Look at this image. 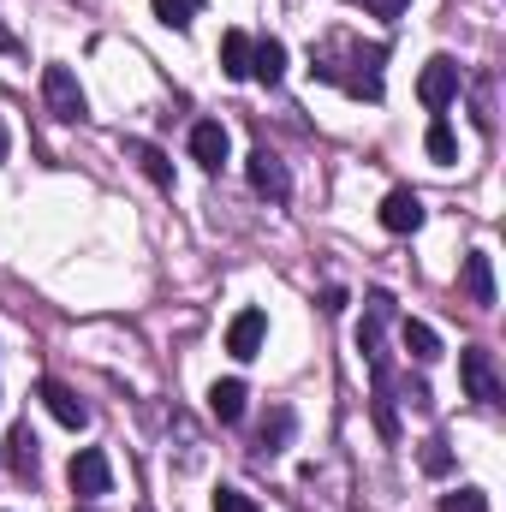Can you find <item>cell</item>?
I'll use <instances>...</instances> for the list:
<instances>
[{
  "label": "cell",
  "instance_id": "cell-19",
  "mask_svg": "<svg viewBox=\"0 0 506 512\" xmlns=\"http://www.w3.org/2000/svg\"><path fill=\"white\" fill-rule=\"evenodd\" d=\"M126 149H131V161H137V167H143V173H149L155 185H173V161H167V155H161L155 143H143V137H131Z\"/></svg>",
  "mask_w": 506,
  "mask_h": 512
},
{
  "label": "cell",
  "instance_id": "cell-5",
  "mask_svg": "<svg viewBox=\"0 0 506 512\" xmlns=\"http://www.w3.org/2000/svg\"><path fill=\"white\" fill-rule=\"evenodd\" d=\"M42 102L54 120H84V90H78L72 66H42Z\"/></svg>",
  "mask_w": 506,
  "mask_h": 512
},
{
  "label": "cell",
  "instance_id": "cell-28",
  "mask_svg": "<svg viewBox=\"0 0 506 512\" xmlns=\"http://www.w3.org/2000/svg\"><path fill=\"white\" fill-rule=\"evenodd\" d=\"M78 512H96V507H78Z\"/></svg>",
  "mask_w": 506,
  "mask_h": 512
},
{
  "label": "cell",
  "instance_id": "cell-24",
  "mask_svg": "<svg viewBox=\"0 0 506 512\" xmlns=\"http://www.w3.org/2000/svg\"><path fill=\"white\" fill-rule=\"evenodd\" d=\"M215 512H262L251 495H239V489H215Z\"/></svg>",
  "mask_w": 506,
  "mask_h": 512
},
{
  "label": "cell",
  "instance_id": "cell-11",
  "mask_svg": "<svg viewBox=\"0 0 506 512\" xmlns=\"http://www.w3.org/2000/svg\"><path fill=\"white\" fill-rule=\"evenodd\" d=\"M459 292L471 298V304H495V262H489V251H471L465 256V268H459Z\"/></svg>",
  "mask_w": 506,
  "mask_h": 512
},
{
  "label": "cell",
  "instance_id": "cell-25",
  "mask_svg": "<svg viewBox=\"0 0 506 512\" xmlns=\"http://www.w3.org/2000/svg\"><path fill=\"white\" fill-rule=\"evenodd\" d=\"M364 6H370V12H376V18H399V12H405V6H411V0H364Z\"/></svg>",
  "mask_w": 506,
  "mask_h": 512
},
{
  "label": "cell",
  "instance_id": "cell-7",
  "mask_svg": "<svg viewBox=\"0 0 506 512\" xmlns=\"http://www.w3.org/2000/svg\"><path fill=\"white\" fill-rule=\"evenodd\" d=\"M0 465H6L12 477L36 483V465H42V453H36V429H30V423H12V429H6V441H0Z\"/></svg>",
  "mask_w": 506,
  "mask_h": 512
},
{
  "label": "cell",
  "instance_id": "cell-29",
  "mask_svg": "<svg viewBox=\"0 0 506 512\" xmlns=\"http://www.w3.org/2000/svg\"><path fill=\"white\" fill-rule=\"evenodd\" d=\"M137 512H149V507H137Z\"/></svg>",
  "mask_w": 506,
  "mask_h": 512
},
{
  "label": "cell",
  "instance_id": "cell-13",
  "mask_svg": "<svg viewBox=\"0 0 506 512\" xmlns=\"http://www.w3.org/2000/svg\"><path fill=\"white\" fill-rule=\"evenodd\" d=\"M251 78H262V84H280V78H286V42L256 36L251 42Z\"/></svg>",
  "mask_w": 506,
  "mask_h": 512
},
{
  "label": "cell",
  "instance_id": "cell-20",
  "mask_svg": "<svg viewBox=\"0 0 506 512\" xmlns=\"http://www.w3.org/2000/svg\"><path fill=\"white\" fill-rule=\"evenodd\" d=\"M423 149H429V161H441V167H447V161H459V137H453V126H447L441 114L429 120V137H423Z\"/></svg>",
  "mask_w": 506,
  "mask_h": 512
},
{
  "label": "cell",
  "instance_id": "cell-4",
  "mask_svg": "<svg viewBox=\"0 0 506 512\" xmlns=\"http://www.w3.org/2000/svg\"><path fill=\"white\" fill-rule=\"evenodd\" d=\"M417 102H423L429 114H441V108L459 102V60H453V54H435V60L423 66V78H417Z\"/></svg>",
  "mask_w": 506,
  "mask_h": 512
},
{
  "label": "cell",
  "instance_id": "cell-26",
  "mask_svg": "<svg viewBox=\"0 0 506 512\" xmlns=\"http://www.w3.org/2000/svg\"><path fill=\"white\" fill-rule=\"evenodd\" d=\"M405 399H411L417 411H429V405H435V399H429V382H405Z\"/></svg>",
  "mask_w": 506,
  "mask_h": 512
},
{
  "label": "cell",
  "instance_id": "cell-9",
  "mask_svg": "<svg viewBox=\"0 0 506 512\" xmlns=\"http://www.w3.org/2000/svg\"><path fill=\"white\" fill-rule=\"evenodd\" d=\"M262 340H268V316H262V310H239L233 328H227V352H233L239 364H251L256 352H262Z\"/></svg>",
  "mask_w": 506,
  "mask_h": 512
},
{
  "label": "cell",
  "instance_id": "cell-6",
  "mask_svg": "<svg viewBox=\"0 0 506 512\" xmlns=\"http://www.w3.org/2000/svg\"><path fill=\"white\" fill-rule=\"evenodd\" d=\"M245 173H251L256 197H268V203H286V197H292V173H286V161H280L274 149H251Z\"/></svg>",
  "mask_w": 506,
  "mask_h": 512
},
{
  "label": "cell",
  "instance_id": "cell-17",
  "mask_svg": "<svg viewBox=\"0 0 506 512\" xmlns=\"http://www.w3.org/2000/svg\"><path fill=\"white\" fill-rule=\"evenodd\" d=\"M245 399H251L245 382H215L209 387V411H215L221 423H239V417H245Z\"/></svg>",
  "mask_w": 506,
  "mask_h": 512
},
{
  "label": "cell",
  "instance_id": "cell-27",
  "mask_svg": "<svg viewBox=\"0 0 506 512\" xmlns=\"http://www.w3.org/2000/svg\"><path fill=\"white\" fill-rule=\"evenodd\" d=\"M6 143H12V137H6V126H0V161H6Z\"/></svg>",
  "mask_w": 506,
  "mask_h": 512
},
{
  "label": "cell",
  "instance_id": "cell-16",
  "mask_svg": "<svg viewBox=\"0 0 506 512\" xmlns=\"http://www.w3.org/2000/svg\"><path fill=\"white\" fill-rule=\"evenodd\" d=\"M376 370V429L381 441H399V411H393V382H387V358L381 364H370Z\"/></svg>",
  "mask_w": 506,
  "mask_h": 512
},
{
  "label": "cell",
  "instance_id": "cell-1",
  "mask_svg": "<svg viewBox=\"0 0 506 512\" xmlns=\"http://www.w3.org/2000/svg\"><path fill=\"white\" fill-rule=\"evenodd\" d=\"M340 42V36H334ZM346 48V60H334V54H310V72L316 78H328V84H340V90H352V96H364V102H381V66H387V48L381 42H340Z\"/></svg>",
  "mask_w": 506,
  "mask_h": 512
},
{
  "label": "cell",
  "instance_id": "cell-2",
  "mask_svg": "<svg viewBox=\"0 0 506 512\" xmlns=\"http://www.w3.org/2000/svg\"><path fill=\"white\" fill-rule=\"evenodd\" d=\"M459 382H465V393H471L477 405H501L506 399L501 370H495V352H489V346H465V352H459Z\"/></svg>",
  "mask_w": 506,
  "mask_h": 512
},
{
  "label": "cell",
  "instance_id": "cell-22",
  "mask_svg": "<svg viewBox=\"0 0 506 512\" xmlns=\"http://www.w3.org/2000/svg\"><path fill=\"white\" fill-rule=\"evenodd\" d=\"M441 512H489V495L483 489H453V495H441Z\"/></svg>",
  "mask_w": 506,
  "mask_h": 512
},
{
  "label": "cell",
  "instance_id": "cell-3",
  "mask_svg": "<svg viewBox=\"0 0 506 512\" xmlns=\"http://www.w3.org/2000/svg\"><path fill=\"white\" fill-rule=\"evenodd\" d=\"M66 477H72V495H78V501H102V495L114 489V465H108L102 447H78L72 465H66Z\"/></svg>",
  "mask_w": 506,
  "mask_h": 512
},
{
  "label": "cell",
  "instance_id": "cell-8",
  "mask_svg": "<svg viewBox=\"0 0 506 512\" xmlns=\"http://www.w3.org/2000/svg\"><path fill=\"white\" fill-rule=\"evenodd\" d=\"M191 155H197L209 173H221V167H227V155H233L227 126H221V120H197V126H191Z\"/></svg>",
  "mask_w": 506,
  "mask_h": 512
},
{
  "label": "cell",
  "instance_id": "cell-10",
  "mask_svg": "<svg viewBox=\"0 0 506 512\" xmlns=\"http://www.w3.org/2000/svg\"><path fill=\"white\" fill-rule=\"evenodd\" d=\"M381 227H387V233H417V227H423V197L405 191V185L387 191V197H381Z\"/></svg>",
  "mask_w": 506,
  "mask_h": 512
},
{
  "label": "cell",
  "instance_id": "cell-14",
  "mask_svg": "<svg viewBox=\"0 0 506 512\" xmlns=\"http://www.w3.org/2000/svg\"><path fill=\"white\" fill-rule=\"evenodd\" d=\"M399 340H405V352H411L417 364H435V358H441V334H435L429 322H417V316L399 322Z\"/></svg>",
  "mask_w": 506,
  "mask_h": 512
},
{
  "label": "cell",
  "instance_id": "cell-23",
  "mask_svg": "<svg viewBox=\"0 0 506 512\" xmlns=\"http://www.w3.org/2000/svg\"><path fill=\"white\" fill-rule=\"evenodd\" d=\"M423 471H429V477H447V471H453V453H447V441H441V435H435V441H423Z\"/></svg>",
  "mask_w": 506,
  "mask_h": 512
},
{
  "label": "cell",
  "instance_id": "cell-12",
  "mask_svg": "<svg viewBox=\"0 0 506 512\" xmlns=\"http://www.w3.org/2000/svg\"><path fill=\"white\" fill-rule=\"evenodd\" d=\"M36 393H42V405L54 411V423H66V429H84V423H90V405H84V399H78L66 382H54V376H48Z\"/></svg>",
  "mask_w": 506,
  "mask_h": 512
},
{
  "label": "cell",
  "instance_id": "cell-18",
  "mask_svg": "<svg viewBox=\"0 0 506 512\" xmlns=\"http://www.w3.org/2000/svg\"><path fill=\"white\" fill-rule=\"evenodd\" d=\"M221 72L227 78H251V36L245 30H227L221 36Z\"/></svg>",
  "mask_w": 506,
  "mask_h": 512
},
{
  "label": "cell",
  "instance_id": "cell-21",
  "mask_svg": "<svg viewBox=\"0 0 506 512\" xmlns=\"http://www.w3.org/2000/svg\"><path fill=\"white\" fill-rule=\"evenodd\" d=\"M149 12H155L167 30H191V18L203 12V0H149Z\"/></svg>",
  "mask_w": 506,
  "mask_h": 512
},
{
  "label": "cell",
  "instance_id": "cell-15",
  "mask_svg": "<svg viewBox=\"0 0 506 512\" xmlns=\"http://www.w3.org/2000/svg\"><path fill=\"white\" fill-rule=\"evenodd\" d=\"M286 435H292V411L274 405V411L262 417V429H256V459H274V453L286 447Z\"/></svg>",
  "mask_w": 506,
  "mask_h": 512
}]
</instances>
